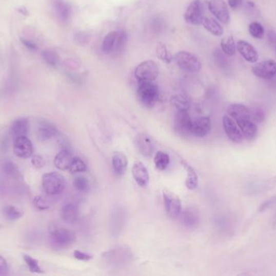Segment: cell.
<instances>
[{
  "instance_id": "6da1fadb",
  "label": "cell",
  "mask_w": 276,
  "mask_h": 276,
  "mask_svg": "<svg viewBox=\"0 0 276 276\" xmlns=\"http://www.w3.org/2000/svg\"><path fill=\"white\" fill-rule=\"evenodd\" d=\"M229 116L233 118L240 128L243 137L252 140L258 134V126L253 120L251 111L242 104H232L228 108Z\"/></svg>"
},
{
  "instance_id": "7a4b0ae2",
  "label": "cell",
  "mask_w": 276,
  "mask_h": 276,
  "mask_svg": "<svg viewBox=\"0 0 276 276\" xmlns=\"http://www.w3.org/2000/svg\"><path fill=\"white\" fill-rule=\"evenodd\" d=\"M49 239L56 249H64L74 243L75 235L66 228L52 225L49 228Z\"/></svg>"
},
{
  "instance_id": "3957f363",
  "label": "cell",
  "mask_w": 276,
  "mask_h": 276,
  "mask_svg": "<svg viewBox=\"0 0 276 276\" xmlns=\"http://www.w3.org/2000/svg\"><path fill=\"white\" fill-rule=\"evenodd\" d=\"M66 187V178L57 172L44 174L42 177V187L49 195H58L64 191Z\"/></svg>"
},
{
  "instance_id": "277c9868",
  "label": "cell",
  "mask_w": 276,
  "mask_h": 276,
  "mask_svg": "<svg viewBox=\"0 0 276 276\" xmlns=\"http://www.w3.org/2000/svg\"><path fill=\"white\" fill-rule=\"evenodd\" d=\"M159 65L153 60L142 62L134 71L135 78L140 83L153 82L159 77Z\"/></svg>"
},
{
  "instance_id": "5b68a950",
  "label": "cell",
  "mask_w": 276,
  "mask_h": 276,
  "mask_svg": "<svg viewBox=\"0 0 276 276\" xmlns=\"http://www.w3.org/2000/svg\"><path fill=\"white\" fill-rule=\"evenodd\" d=\"M159 88L153 82L140 83L137 89L138 100L144 106L152 108L159 99Z\"/></svg>"
},
{
  "instance_id": "8992f818",
  "label": "cell",
  "mask_w": 276,
  "mask_h": 276,
  "mask_svg": "<svg viewBox=\"0 0 276 276\" xmlns=\"http://www.w3.org/2000/svg\"><path fill=\"white\" fill-rule=\"evenodd\" d=\"M175 60L180 68L187 72H199L202 68L201 60L190 52H178L175 56Z\"/></svg>"
},
{
  "instance_id": "52a82bcc",
  "label": "cell",
  "mask_w": 276,
  "mask_h": 276,
  "mask_svg": "<svg viewBox=\"0 0 276 276\" xmlns=\"http://www.w3.org/2000/svg\"><path fill=\"white\" fill-rule=\"evenodd\" d=\"M192 123L187 111H178L174 121V129L182 137H189L192 135Z\"/></svg>"
},
{
  "instance_id": "ba28073f",
  "label": "cell",
  "mask_w": 276,
  "mask_h": 276,
  "mask_svg": "<svg viewBox=\"0 0 276 276\" xmlns=\"http://www.w3.org/2000/svg\"><path fill=\"white\" fill-rule=\"evenodd\" d=\"M165 210L169 217L175 219L179 217L182 212V203L180 197L171 191H165L163 192Z\"/></svg>"
},
{
  "instance_id": "9c48e42d",
  "label": "cell",
  "mask_w": 276,
  "mask_h": 276,
  "mask_svg": "<svg viewBox=\"0 0 276 276\" xmlns=\"http://www.w3.org/2000/svg\"><path fill=\"white\" fill-rule=\"evenodd\" d=\"M204 8L201 0H193L184 13L186 22L193 25H202L204 20Z\"/></svg>"
},
{
  "instance_id": "30bf717a",
  "label": "cell",
  "mask_w": 276,
  "mask_h": 276,
  "mask_svg": "<svg viewBox=\"0 0 276 276\" xmlns=\"http://www.w3.org/2000/svg\"><path fill=\"white\" fill-rule=\"evenodd\" d=\"M252 72L259 78L270 80L276 76V62L271 59L258 63L252 67Z\"/></svg>"
},
{
  "instance_id": "8fae6325",
  "label": "cell",
  "mask_w": 276,
  "mask_h": 276,
  "mask_svg": "<svg viewBox=\"0 0 276 276\" xmlns=\"http://www.w3.org/2000/svg\"><path fill=\"white\" fill-rule=\"evenodd\" d=\"M208 9L211 13L222 24L227 25L230 21L229 8L224 0H210Z\"/></svg>"
},
{
  "instance_id": "7c38bea8",
  "label": "cell",
  "mask_w": 276,
  "mask_h": 276,
  "mask_svg": "<svg viewBox=\"0 0 276 276\" xmlns=\"http://www.w3.org/2000/svg\"><path fill=\"white\" fill-rule=\"evenodd\" d=\"M13 151L15 156L19 158L28 159L33 153V146L30 139L27 136H19L15 139Z\"/></svg>"
},
{
  "instance_id": "4fadbf2b",
  "label": "cell",
  "mask_w": 276,
  "mask_h": 276,
  "mask_svg": "<svg viewBox=\"0 0 276 276\" xmlns=\"http://www.w3.org/2000/svg\"><path fill=\"white\" fill-rule=\"evenodd\" d=\"M223 126L225 134L227 135L231 141L236 143H239L242 141L244 137L241 132L240 128L233 118L229 115H225L223 117Z\"/></svg>"
},
{
  "instance_id": "5bb4252c",
  "label": "cell",
  "mask_w": 276,
  "mask_h": 276,
  "mask_svg": "<svg viewBox=\"0 0 276 276\" xmlns=\"http://www.w3.org/2000/svg\"><path fill=\"white\" fill-rule=\"evenodd\" d=\"M58 134V130L53 122L44 119L38 122L37 138L40 141H47L57 137Z\"/></svg>"
},
{
  "instance_id": "9a60e30c",
  "label": "cell",
  "mask_w": 276,
  "mask_h": 276,
  "mask_svg": "<svg viewBox=\"0 0 276 276\" xmlns=\"http://www.w3.org/2000/svg\"><path fill=\"white\" fill-rule=\"evenodd\" d=\"M132 257V253L129 250H127L125 248H118L115 250H109L104 253V257L110 263L124 264L127 262L130 261Z\"/></svg>"
},
{
  "instance_id": "2e32d148",
  "label": "cell",
  "mask_w": 276,
  "mask_h": 276,
  "mask_svg": "<svg viewBox=\"0 0 276 276\" xmlns=\"http://www.w3.org/2000/svg\"><path fill=\"white\" fill-rule=\"evenodd\" d=\"M136 144L142 156L150 157L153 155L154 145L150 135L146 133L138 134L136 137Z\"/></svg>"
},
{
  "instance_id": "e0dca14e",
  "label": "cell",
  "mask_w": 276,
  "mask_h": 276,
  "mask_svg": "<svg viewBox=\"0 0 276 276\" xmlns=\"http://www.w3.org/2000/svg\"><path fill=\"white\" fill-rule=\"evenodd\" d=\"M236 49L246 61L250 63H256L259 60V53L255 48L246 41L240 40L236 43Z\"/></svg>"
},
{
  "instance_id": "ac0fdd59",
  "label": "cell",
  "mask_w": 276,
  "mask_h": 276,
  "mask_svg": "<svg viewBox=\"0 0 276 276\" xmlns=\"http://www.w3.org/2000/svg\"><path fill=\"white\" fill-rule=\"evenodd\" d=\"M211 131V120L209 117H201L193 121L192 135L197 138H204Z\"/></svg>"
},
{
  "instance_id": "d6986e66",
  "label": "cell",
  "mask_w": 276,
  "mask_h": 276,
  "mask_svg": "<svg viewBox=\"0 0 276 276\" xmlns=\"http://www.w3.org/2000/svg\"><path fill=\"white\" fill-rule=\"evenodd\" d=\"M132 173L135 181L141 187H146L149 184L150 175L143 163L140 161L136 162L132 166Z\"/></svg>"
},
{
  "instance_id": "ffe728a7",
  "label": "cell",
  "mask_w": 276,
  "mask_h": 276,
  "mask_svg": "<svg viewBox=\"0 0 276 276\" xmlns=\"http://www.w3.org/2000/svg\"><path fill=\"white\" fill-rule=\"evenodd\" d=\"M129 161L126 155L122 152H115L112 156V167L118 176H123L126 173Z\"/></svg>"
},
{
  "instance_id": "44dd1931",
  "label": "cell",
  "mask_w": 276,
  "mask_h": 276,
  "mask_svg": "<svg viewBox=\"0 0 276 276\" xmlns=\"http://www.w3.org/2000/svg\"><path fill=\"white\" fill-rule=\"evenodd\" d=\"M29 122L25 118H18L12 122L10 129V133L12 137L17 138L19 136H26L29 133Z\"/></svg>"
},
{
  "instance_id": "7402d4cb",
  "label": "cell",
  "mask_w": 276,
  "mask_h": 276,
  "mask_svg": "<svg viewBox=\"0 0 276 276\" xmlns=\"http://www.w3.org/2000/svg\"><path fill=\"white\" fill-rule=\"evenodd\" d=\"M80 215V211L77 204L69 203L66 204L62 209V217L67 224H74L77 222Z\"/></svg>"
},
{
  "instance_id": "603a6c76",
  "label": "cell",
  "mask_w": 276,
  "mask_h": 276,
  "mask_svg": "<svg viewBox=\"0 0 276 276\" xmlns=\"http://www.w3.org/2000/svg\"><path fill=\"white\" fill-rule=\"evenodd\" d=\"M73 158L69 149H63L55 156L54 165L60 170H69Z\"/></svg>"
},
{
  "instance_id": "cb8c5ba5",
  "label": "cell",
  "mask_w": 276,
  "mask_h": 276,
  "mask_svg": "<svg viewBox=\"0 0 276 276\" xmlns=\"http://www.w3.org/2000/svg\"><path fill=\"white\" fill-rule=\"evenodd\" d=\"M182 164L187 171V177H186L185 181L186 187L190 191H194L198 187L199 180L196 172L191 165L187 164V162L182 161Z\"/></svg>"
},
{
  "instance_id": "d4e9b609",
  "label": "cell",
  "mask_w": 276,
  "mask_h": 276,
  "mask_svg": "<svg viewBox=\"0 0 276 276\" xmlns=\"http://www.w3.org/2000/svg\"><path fill=\"white\" fill-rule=\"evenodd\" d=\"M202 25H204V29L214 36H220L223 35V27L213 18L204 17L203 20Z\"/></svg>"
},
{
  "instance_id": "484cf974",
  "label": "cell",
  "mask_w": 276,
  "mask_h": 276,
  "mask_svg": "<svg viewBox=\"0 0 276 276\" xmlns=\"http://www.w3.org/2000/svg\"><path fill=\"white\" fill-rule=\"evenodd\" d=\"M182 222L187 228H195L199 223V215L195 210L187 208L182 214Z\"/></svg>"
},
{
  "instance_id": "4316f807",
  "label": "cell",
  "mask_w": 276,
  "mask_h": 276,
  "mask_svg": "<svg viewBox=\"0 0 276 276\" xmlns=\"http://www.w3.org/2000/svg\"><path fill=\"white\" fill-rule=\"evenodd\" d=\"M55 8L57 11L59 19L63 22H67L71 15V8L68 3L63 0H56L55 1Z\"/></svg>"
},
{
  "instance_id": "83f0119b",
  "label": "cell",
  "mask_w": 276,
  "mask_h": 276,
  "mask_svg": "<svg viewBox=\"0 0 276 276\" xmlns=\"http://www.w3.org/2000/svg\"><path fill=\"white\" fill-rule=\"evenodd\" d=\"M118 31L110 32L103 41L102 50L107 54L114 53L115 51L116 40H117Z\"/></svg>"
},
{
  "instance_id": "f1b7e54d",
  "label": "cell",
  "mask_w": 276,
  "mask_h": 276,
  "mask_svg": "<svg viewBox=\"0 0 276 276\" xmlns=\"http://www.w3.org/2000/svg\"><path fill=\"white\" fill-rule=\"evenodd\" d=\"M226 54L221 49H216L213 52L214 62L218 68L225 72H228L230 70V64L226 58Z\"/></svg>"
},
{
  "instance_id": "f546056e",
  "label": "cell",
  "mask_w": 276,
  "mask_h": 276,
  "mask_svg": "<svg viewBox=\"0 0 276 276\" xmlns=\"http://www.w3.org/2000/svg\"><path fill=\"white\" fill-rule=\"evenodd\" d=\"M221 47L222 50L227 56H233L236 53V46L235 45L234 40L233 36H226L225 39H222L221 42Z\"/></svg>"
},
{
  "instance_id": "4dcf8cb0",
  "label": "cell",
  "mask_w": 276,
  "mask_h": 276,
  "mask_svg": "<svg viewBox=\"0 0 276 276\" xmlns=\"http://www.w3.org/2000/svg\"><path fill=\"white\" fill-rule=\"evenodd\" d=\"M153 161H154V164H155L157 170L163 171V170H167V168L170 164V156L167 153L160 151L156 153Z\"/></svg>"
},
{
  "instance_id": "1f68e13d",
  "label": "cell",
  "mask_w": 276,
  "mask_h": 276,
  "mask_svg": "<svg viewBox=\"0 0 276 276\" xmlns=\"http://www.w3.org/2000/svg\"><path fill=\"white\" fill-rule=\"evenodd\" d=\"M3 213L8 220H15L23 216L24 213L19 208L14 206L8 205L3 208Z\"/></svg>"
},
{
  "instance_id": "d6a6232c",
  "label": "cell",
  "mask_w": 276,
  "mask_h": 276,
  "mask_svg": "<svg viewBox=\"0 0 276 276\" xmlns=\"http://www.w3.org/2000/svg\"><path fill=\"white\" fill-rule=\"evenodd\" d=\"M42 57L49 66L51 67H57L59 63V56L57 52L51 49H47L42 52Z\"/></svg>"
},
{
  "instance_id": "836d02e7",
  "label": "cell",
  "mask_w": 276,
  "mask_h": 276,
  "mask_svg": "<svg viewBox=\"0 0 276 276\" xmlns=\"http://www.w3.org/2000/svg\"><path fill=\"white\" fill-rule=\"evenodd\" d=\"M156 54L157 58L161 59L162 61L165 63H170L172 62L173 56L170 52L169 51L166 45L163 43H159L156 47Z\"/></svg>"
},
{
  "instance_id": "e575fe53",
  "label": "cell",
  "mask_w": 276,
  "mask_h": 276,
  "mask_svg": "<svg viewBox=\"0 0 276 276\" xmlns=\"http://www.w3.org/2000/svg\"><path fill=\"white\" fill-rule=\"evenodd\" d=\"M74 187H75L77 191L80 192H88L91 189L89 180L87 179V177L84 176H78L74 177V181H73Z\"/></svg>"
},
{
  "instance_id": "d590c367",
  "label": "cell",
  "mask_w": 276,
  "mask_h": 276,
  "mask_svg": "<svg viewBox=\"0 0 276 276\" xmlns=\"http://www.w3.org/2000/svg\"><path fill=\"white\" fill-rule=\"evenodd\" d=\"M69 170H70L71 174L84 173V172H86L87 170V164H85V162L82 160L80 157L75 156V157L73 158L72 162H71L70 168H69Z\"/></svg>"
},
{
  "instance_id": "8d00e7d4",
  "label": "cell",
  "mask_w": 276,
  "mask_h": 276,
  "mask_svg": "<svg viewBox=\"0 0 276 276\" xmlns=\"http://www.w3.org/2000/svg\"><path fill=\"white\" fill-rule=\"evenodd\" d=\"M2 168L3 171L7 175L14 177V178H18V177H21V173H19V169L11 160H6V161L4 162V164H3Z\"/></svg>"
},
{
  "instance_id": "74e56055",
  "label": "cell",
  "mask_w": 276,
  "mask_h": 276,
  "mask_svg": "<svg viewBox=\"0 0 276 276\" xmlns=\"http://www.w3.org/2000/svg\"><path fill=\"white\" fill-rule=\"evenodd\" d=\"M23 259L31 272L36 273V274L43 273V270L41 268L40 265L36 259H33L28 254H24Z\"/></svg>"
},
{
  "instance_id": "f35d334b",
  "label": "cell",
  "mask_w": 276,
  "mask_h": 276,
  "mask_svg": "<svg viewBox=\"0 0 276 276\" xmlns=\"http://www.w3.org/2000/svg\"><path fill=\"white\" fill-rule=\"evenodd\" d=\"M249 32L253 39H262L264 36L265 29L259 22H252L249 25Z\"/></svg>"
},
{
  "instance_id": "ab89813d",
  "label": "cell",
  "mask_w": 276,
  "mask_h": 276,
  "mask_svg": "<svg viewBox=\"0 0 276 276\" xmlns=\"http://www.w3.org/2000/svg\"><path fill=\"white\" fill-rule=\"evenodd\" d=\"M127 40H128V35L127 32L123 29L118 31L117 40H116V45H115V53H121L125 49L126 46Z\"/></svg>"
},
{
  "instance_id": "60d3db41",
  "label": "cell",
  "mask_w": 276,
  "mask_h": 276,
  "mask_svg": "<svg viewBox=\"0 0 276 276\" xmlns=\"http://www.w3.org/2000/svg\"><path fill=\"white\" fill-rule=\"evenodd\" d=\"M171 103H172L174 106H175L178 109V111H188V109H189L188 101L183 96L178 95L173 97L172 99H171Z\"/></svg>"
},
{
  "instance_id": "b9f144b4",
  "label": "cell",
  "mask_w": 276,
  "mask_h": 276,
  "mask_svg": "<svg viewBox=\"0 0 276 276\" xmlns=\"http://www.w3.org/2000/svg\"><path fill=\"white\" fill-rule=\"evenodd\" d=\"M35 208H37L40 211H45V210L49 209L50 207L49 201L47 198L44 196H36L32 201Z\"/></svg>"
},
{
  "instance_id": "7bdbcfd3",
  "label": "cell",
  "mask_w": 276,
  "mask_h": 276,
  "mask_svg": "<svg viewBox=\"0 0 276 276\" xmlns=\"http://www.w3.org/2000/svg\"><path fill=\"white\" fill-rule=\"evenodd\" d=\"M252 118L254 121L255 123H260V122H263L265 119V114L263 112V109H259V108H256L255 109H253L251 111Z\"/></svg>"
},
{
  "instance_id": "ee69618b",
  "label": "cell",
  "mask_w": 276,
  "mask_h": 276,
  "mask_svg": "<svg viewBox=\"0 0 276 276\" xmlns=\"http://www.w3.org/2000/svg\"><path fill=\"white\" fill-rule=\"evenodd\" d=\"M75 41L78 42V44L84 46V45L87 44L88 42H89L90 36L87 33H86V32H78L75 35Z\"/></svg>"
},
{
  "instance_id": "f6af8a7d",
  "label": "cell",
  "mask_w": 276,
  "mask_h": 276,
  "mask_svg": "<svg viewBox=\"0 0 276 276\" xmlns=\"http://www.w3.org/2000/svg\"><path fill=\"white\" fill-rule=\"evenodd\" d=\"M32 164L36 169H42L44 166L46 165V160L42 156L36 155V156H32Z\"/></svg>"
},
{
  "instance_id": "bcb514c9",
  "label": "cell",
  "mask_w": 276,
  "mask_h": 276,
  "mask_svg": "<svg viewBox=\"0 0 276 276\" xmlns=\"http://www.w3.org/2000/svg\"><path fill=\"white\" fill-rule=\"evenodd\" d=\"M276 205V195L267 199V201H265L259 208V211L260 212H264L266 210L269 209V208H272L274 206Z\"/></svg>"
},
{
  "instance_id": "7dc6e473",
  "label": "cell",
  "mask_w": 276,
  "mask_h": 276,
  "mask_svg": "<svg viewBox=\"0 0 276 276\" xmlns=\"http://www.w3.org/2000/svg\"><path fill=\"white\" fill-rule=\"evenodd\" d=\"M74 257L80 261H89L93 259V256L89 253H84L80 250H75L74 252Z\"/></svg>"
},
{
  "instance_id": "c3c4849f",
  "label": "cell",
  "mask_w": 276,
  "mask_h": 276,
  "mask_svg": "<svg viewBox=\"0 0 276 276\" xmlns=\"http://www.w3.org/2000/svg\"><path fill=\"white\" fill-rule=\"evenodd\" d=\"M8 271H9V269H8V263L4 257L0 256V275H7L8 274Z\"/></svg>"
},
{
  "instance_id": "681fc988",
  "label": "cell",
  "mask_w": 276,
  "mask_h": 276,
  "mask_svg": "<svg viewBox=\"0 0 276 276\" xmlns=\"http://www.w3.org/2000/svg\"><path fill=\"white\" fill-rule=\"evenodd\" d=\"M243 4V0H228L229 6L233 10H239Z\"/></svg>"
},
{
  "instance_id": "f907efd6",
  "label": "cell",
  "mask_w": 276,
  "mask_h": 276,
  "mask_svg": "<svg viewBox=\"0 0 276 276\" xmlns=\"http://www.w3.org/2000/svg\"><path fill=\"white\" fill-rule=\"evenodd\" d=\"M21 42L23 43L24 46H26L28 49L31 50H37L38 47L34 42H31L28 39H21Z\"/></svg>"
},
{
  "instance_id": "816d5d0a",
  "label": "cell",
  "mask_w": 276,
  "mask_h": 276,
  "mask_svg": "<svg viewBox=\"0 0 276 276\" xmlns=\"http://www.w3.org/2000/svg\"><path fill=\"white\" fill-rule=\"evenodd\" d=\"M268 40L270 42V45L273 47H276V33L273 31H270L268 33Z\"/></svg>"
},
{
  "instance_id": "f5cc1de1",
  "label": "cell",
  "mask_w": 276,
  "mask_h": 276,
  "mask_svg": "<svg viewBox=\"0 0 276 276\" xmlns=\"http://www.w3.org/2000/svg\"><path fill=\"white\" fill-rule=\"evenodd\" d=\"M273 227L276 229V215H274V219H273Z\"/></svg>"
},
{
  "instance_id": "db71d44e",
  "label": "cell",
  "mask_w": 276,
  "mask_h": 276,
  "mask_svg": "<svg viewBox=\"0 0 276 276\" xmlns=\"http://www.w3.org/2000/svg\"><path fill=\"white\" fill-rule=\"evenodd\" d=\"M275 50H276V47H275Z\"/></svg>"
}]
</instances>
